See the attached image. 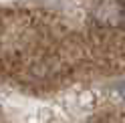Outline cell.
<instances>
[{
    "mask_svg": "<svg viewBox=\"0 0 125 123\" xmlns=\"http://www.w3.org/2000/svg\"><path fill=\"white\" fill-rule=\"evenodd\" d=\"M4 105L10 113H28L26 111L28 101L22 99L20 95H16V93H4Z\"/></svg>",
    "mask_w": 125,
    "mask_h": 123,
    "instance_id": "cell-3",
    "label": "cell"
},
{
    "mask_svg": "<svg viewBox=\"0 0 125 123\" xmlns=\"http://www.w3.org/2000/svg\"><path fill=\"white\" fill-rule=\"evenodd\" d=\"M28 123H59L61 121V113L51 105H38L34 109L28 111Z\"/></svg>",
    "mask_w": 125,
    "mask_h": 123,
    "instance_id": "cell-1",
    "label": "cell"
},
{
    "mask_svg": "<svg viewBox=\"0 0 125 123\" xmlns=\"http://www.w3.org/2000/svg\"><path fill=\"white\" fill-rule=\"evenodd\" d=\"M95 103H97L95 93H93V91H83V93H79V95L73 97L69 109H71V111L75 109L77 113H87V111H91L93 107H95Z\"/></svg>",
    "mask_w": 125,
    "mask_h": 123,
    "instance_id": "cell-2",
    "label": "cell"
}]
</instances>
